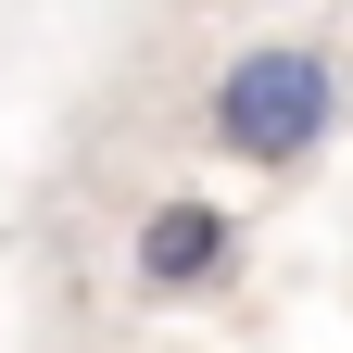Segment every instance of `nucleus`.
<instances>
[{"label":"nucleus","mask_w":353,"mask_h":353,"mask_svg":"<svg viewBox=\"0 0 353 353\" xmlns=\"http://www.w3.org/2000/svg\"><path fill=\"white\" fill-rule=\"evenodd\" d=\"M341 114H353V63L328 38H252V51H228L214 88H202V139L228 164H252V176L316 164L341 139Z\"/></svg>","instance_id":"1"},{"label":"nucleus","mask_w":353,"mask_h":353,"mask_svg":"<svg viewBox=\"0 0 353 353\" xmlns=\"http://www.w3.org/2000/svg\"><path fill=\"white\" fill-rule=\"evenodd\" d=\"M228 265H240V214L202 202V190H164L139 214V240H126L139 303H202V290H228Z\"/></svg>","instance_id":"2"}]
</instances>
